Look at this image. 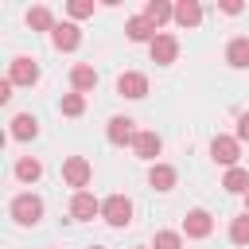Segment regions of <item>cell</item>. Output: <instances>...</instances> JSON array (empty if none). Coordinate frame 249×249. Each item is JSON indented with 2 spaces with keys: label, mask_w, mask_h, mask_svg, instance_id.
I'll return each instance as SVG.
<instances>
[{
  "label": "cell",
  "mask_w": 249,
  "mask_h": 249,
  "mask_svg": "<svg viewBox=\"0 0 249 249\" xmlns=\"http://www.w3.org/2000/svg\"><path fill=\"white\" fill-rule=\"evenodd\" d=\"M12 218H16L19 226H35V222L43 218V198H39V195H16V198H12Z\"/></svg>",
  "instance_id": "6da1fadb"
},
{
  "label": "cell",
  "mask_w": 249,
  "mask_h": 249,
  "mask_svg": "<svg viewBox=\"0 0 249 249\" xmlns=\"http://www.w3.org/2000/svg\"><path fill=\"white\" fill-rule=\"evenodd\" d=\"M101 218H105L109 226H128V222H132V202H128L124 195H109V198L101 202Z\"/></svg>",
  "instance_id": "7a4b0ae2"
},
{
  "label": "cell",
  "mask_w": 249,
  "mask_h": 249,
  "mask_svg": "<svg viewBox=\"0 0 249 249\" xmlns=\"http://www.w3.org/2000/svg\"><path fill=\"white\" fill-rule=\"evenodd\" d=\"M101 214V202L89 195V191H78L74 198H70V218L74 222H89V218H97Z\"/></svg>",
  "instance_id": "3957f363"
},
{
  "label": "cell",
  "mask_w": 249,
  "mask_h": 249,
  "mask_svg": "<svg viewBox=\"0 0 249 249\" xmlns=\"http://www.w3.org/2000/svg\"><path fill=\"white\" fill-rule=\"evenodd\" d=\"M8 82H12V86H35V82H39V66H35L31 58H12Z\"/></svg>",
  "instance_id": "277c9868"
},
{
  "label": "cell",
  "mask_w": 249,
  "mask_h": 249,
  "mask_svg": "<svg viewBox=\"0 0 249 249\" xmlns=\"http://www.w3.org/2000/svg\"><path fill=\"white\" fill-rule=\"evenodd\" d=\"M210 156H214L218 163L233 167V163H237V156H241V144H237L233 136H214V144H210Z\"/></svg>",
  "instance_id": "5b68a950"
},
{
  "label": "cell",
  "mask_w": 249,
  "mask_h": 249,
  "mask_svg": "<svg viewBox=\"0 0 249 249\" xmlns=\"http://www.w3.org/2000/svg\"><path fill=\"white\" fill-rule=\"evenodd\" d=\"M89 175H93V171H89V163H86L82 156H70V160L62 163V179H66L70 187H78V191L89 183Z\"/></svg>",
  "instance_id": "8992f818"
},
{
  "label": "cell",
  "mask_w": 249,
  "mask_h": 249,
  "mask_svg": "<svg viewBox=\"0 0 249 249\" xmlns=\"http://www.w3.org/2000/svg\"><path fill=\"white\" fill-rule=\"evenodd\" d=\"M117 93L136 101V97H144V93H148V78H144V74H136V70H128V74H121V78H117Z\"/></svg>",
  "instance_id": "52a82bcc"
},
{
  "label": "cell",
  "mask_w": 249,
  "mask_h": 249,
  "mask_svg": "<svg viewBox=\"0 0 249 249\" xmlns=\"http://www.w3.org/2000/svg\"><path fill=\"white\" fill-rule=\"evenodd\" d=\"M210 230H214V218H210L206 210H191V214L183 218V233H187V237H210Z\"/></svg>",
  "instance_id": "ba28073f"
},
{
  "label": "cell",
  "mask_w": 249,
  "mask_h": 249,
  "mask_svg": "<svg viewBox=\"0 0 249 249\" xmlns=\"http://www.w3.org/2000/svg\"><path fill=\"white\" fill-rule=\"evenodd\" d=\"M175 54H179L175 35H156V39H152V62L167 66V62H175Z\"/></svg>",
  "instance_id": "9c48e42d"
},
{
  "label": "cell",
  "mask_w": 249,
  "mask_h": 249,
  "mask_svg": "<svg viewBox=\"0 0 249 249\" xmlns=\"http://www.w3.org/2000/svg\"><path fill=\"white\" fill-rule=\"evenodd\" d=\"M51 43H54L58 51H74V47L82 43V31H78L74 23H58V27L51 31Z\"/></svg>",
  "instance_id": "30bf717a"
},
{
  "label": "cell",
  "mask_w": 249,
  "mask_h": 249,
  "mask_svg": "<svg viewBox=\"0 0 249 249\" xmlns=\"http://www.w3.org/2000/svg\"><path fill=\"white\" fill-rule=\"evenodd\" d=\"M70 86H74V93H86V89H93V86H97V70H93L89 62H78V66L70 70Z\"/></svg>",
  "instance_id": "8fae6325"
},
{
  "label": "cell",
  "mask_w": 249,
  "mask_h": 249,
  "mask_svg": "<svg viewBox=\"0 0 249 249\" xmlns=\"http://www.w3.org/2000/svg\"><path fill=\"white\" fill-rule=\"evenodd\" d=\"M160 148H163V140H160L156 132H136V140H132V152H136L140 160H156Z\"/></svg>",
  "instance_id": "7c38bea8"
},
{
  "label": "cell",
  "mask_w": 249,
  "mask_h": 249,
  "mask_svg": "<svg viewBox=\"0 0 249 249\" xmlns=\"http://www.w3.org/2000/svg\"><path fill=\"white\" fill-rule=\"evenodd\" d=\"M124 31H128L132 43H152V39H156V27H152L144 16H132V19L124 23Z\"/></svg>",
  "instance_id": "4fadbf2b"
},
{
  "label": "cell",
  "mask_w": 249,
  "mask_h": 249,
  "mask_svg": "<svg viewBox=\"0 0 249 249\" xmlns=\"http://www.w3.org/2000/svg\"><path fill=\"white\" fill-rule=\"evenodd\" d=\"M109 140H113V144H132V140H136L132 121H128V117H113V121H109Z\"/></svg>",
  "instance_id": "5bb4252c"
},
{
  "label": "cell",
  "mask_w": 249,
  "mask_h": 249,
  "mask_svg": "<svg viewBox=\"0 0 249 249\" xmlns=\"http://www.w3.org/2000/svg\"><path fill=\"white\" fill-rule=\"evenodd\" d=\"M171 16H175V8H171V4H163V0H148V8H144V19H148L152 27L167 23Z\"/></svg>",
  "instance_id": "9a60e30c"
},
{
  "label": "cell",
  "mask_w": 249,
  "mask_h": 249,
  "mask_svg": "<svg viewBox=\"0 0 249 249\" xmlns=\"http://www.w3.org/2000/svg\"><path fill=\"white\" fill-rule=\"evenodd\" d=\"M198 19H202V8H198L195 0L175 4V23H183V27H198Z\"/></svg>",
  "instance_id": "2e32d148"
},
{
  "label": "cell",
  "mask_w": 249,
  "mask_h": 249,
  "mask_svg": "<svg viewBox=\"0 0 249 249\" xmlns=\"http://www.w3.org/2000/svg\"><path fill=\"white\" fill-rule=\"evenodd\" d=\"M35 132H39V121H35L31 113H19V117L12 121V136H16V140H35Z\"/></svg>",
  "instance_id": "e0dca14e"
},
{
  "label": "cell",
  "mask_w": 249,
  "mask_h": 249,
  "mask_svg": "<svg viewBox=\"0 0 249 249\" xmlns=\"http://www.w3.org/2000/svg\"><path fill=\"white\" fill-rule=\"evenodd\" d=\"M148 183H152L156 191H171V187H175V167H167V163H156V167L148 171Z\"/></svg>",
  "instance_id": "ac0fdd59"
},
{
  "label": "cell",
  "mask_w": 249,
  "mask_h": 249,
  "mask_svg": "<svg viewBox=\"0 0 249 249\" xmlns=\"http://www.w3.org/2000/svg\"><path fill=\"white\" fill-rule=\"evenodd\" d=\"M222 187H226L230 195H249V171L230 167V171H226V179H222Z\"/></svg>",
  "instance_id": "d6986e66"
},
{
  "label": "cell",
  "mask_w": 249,
  "mask_h": 249,
  "mask_svg": "<svg viewBox=\"0 0 249 249\" xmlns=\"http://www.w3.org/2000/svg\"><path fill=\"white\" fill-rule=\"evenodd\" d=\"M226 62L230 66H249V39H233L226 47Z\"/></svg>",
  "instance_id": "ffe728a7"
},
{
  "label": "cell",
  "mask_w": 249,
  "mask_h": 249,
  "mask_svg": "<svg viewBox=\"0 0 249 249\" xmlns=\"http://www.w3.org/2000/svg\"><path fill=\"white\" fill-rule=\"evenodd\" d=\"M27 27H35V31H54L58 23H54V16H51L47 8H31V12H27Z\"/></svg>",
  "instance_id": "44dd1931"
},
{
  "label": "cell",
  "mask_w": 249,
  "mask_h": 249,
  "mask_svg": "<svg viewBox=\"0 0 249 249\" xmlns=\"http://www.w3.org/2000/svg\"><path fill=\"white\" fill-rule=\"evenodd\" d=\"M39 175H43V163H39V160H19V163H16V179H19V183H35Z\"/></svg>",
  "instance_id": "7402d4cb"
},
{
  "label": "cell",
  "mask_w": 249,
  "mask_h": 249,
  "mask_svg": "<svg viewBox=\"0 0 249 249\" xmlns=\"http://www.w3.org/2000/svg\"><path fill=\"white\" fill-rule=\"evenodd\" d=\"M230 241H233V245H249V214L233 218V226H230Z\"/></svg>",
  "instance_id": "603a6c76"
},
{
  "label": "cell",
  "mask_w": 249,
  "mask_h": 249,
  "mask_svg": "<svg viewBox=\"0 0 249 249\" xmlns=\"http://www.w3.org/2000/svg\"><path fill=\"white\" fill-rule=\"evenodd\" d=\"M62 113H66V117H82V113H86V97H82V93H66V97H62Z\"/></svg>",
  "instance_id": "cb8c5ba5"
},
{
  "label": "cell",
  "mask_w": 249,
  "mask_h": 249,
  "mask_svg": "<svg viewBox=\"0 0 249 249\" xmlns=\"http://www.w3.org/2000/svg\"><path fill=\"white\" fill-rule=\"evenodd\" d=\"M179 245H183V237H179V233H171V230H160L152 249H179Z\"/></svg>",
  "instance_id": "d4e9b609"
},
{
  "label": "cell",
  "mask_w": 249,
  "mask_h": 249,
  "mask_svg": "<svg viewBox=\"0 0 249 249\" xmlns=\"http://www.w3.org/2000/svg\"><path fill=\"white\" fill-rule=\"evenodd\" d=\"M70 16H74V19H86V16H93V4H89V0H74V4H70Z\"/></svg>",
  "instance_id": "484cf974"
},
{
  "label": "cell",
  "mask_w": 249,
  "mask_h": 249,
  "mask_svg": "<svg viewBox=\"0 0 249 249\" xmlns=\"http://www.w3.org/2000/svg\"><path fill=\"white\" fill-rule=\"evenodd\" d=\"M237 140H249V113H241L237 121Z\"/></svg>",
  "instance_id": "4316f807"
},
{
  "label": "cell",
  "mask_w": 249,
  "mask_h": 249,
  "mask_svg": "<svg viewBox=\"0 0 249 249\" xmlns=\"http://www.w3.org/2000/svg\"><path fill=\"white\" fill-rule=\"evenodd\" d=\"M222 12H226V16H237V12H241V4H233V0H226V4H222Z\"/></svg>",
  "instance_id": "83f0119b"
},
{
  "label": "cell",
  "mask_w": 249,
  "mask_h": 249,
  "mask_svg": "<svg viewBox=\"0 0 249 249\" xmlns=\"http://www.w3.org/2000/svg\"><path fill=\"white\" fill-rule=\"evenodd\" d=\"M8 97H12V82L4 78V82H0V101H8Z\"/></svg>",
  "instance_id": "f1b7e54d"
},
{
  "label": "cell",
  "mask_w": 249,
  "mask_h": 249,
  "mask_svg": "<svg viewBox=\"0 0 249 249\" xmlns=\"http://www.w3.org/2000/svg\"><path fill=\"white\" fill-rule=\"evenodd\" d=\"M245 214H249V195H245Z\"/></svg>",
  "instance_id": "f546056e"
},
{
  "label": "cell",
  "mask_w": 249,
  "mask_h": 249,
  "mask_svg": "<svg viewBox=\"0 0 249 249\" xmlns=\"http://www.w3.org/2000/svg\"><path fill=\"white\" fill-rule=\"evenodd\" d=\"M89 249H101V245H89Z\"/></svg>",
  "instance_id": "4dcf8cb0"
}]
</instances>
